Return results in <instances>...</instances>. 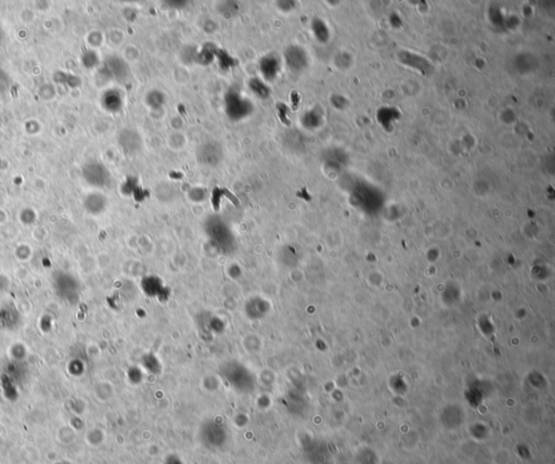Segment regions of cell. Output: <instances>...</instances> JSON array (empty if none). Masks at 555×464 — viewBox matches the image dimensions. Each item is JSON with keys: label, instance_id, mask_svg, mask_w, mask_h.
Wrapping results in <instances>:
<instances>
[{"label": "cell", "instance_id": "obj_1", "mask_svg": "<svg viewBox=\"0 0 555 464\" xmlns=\"http://www.w3.org/2000/svg\"><path fill=\"white\" fill-rule=\"evenodd\" d=\"M25 252L27 253V252H32V251L28 246H20V248L15 251V257L22 262L26 261L31 257V255L25 254Z\"/></svg>", "mask_w": 555, "mask_h": 464}]
</instances>
